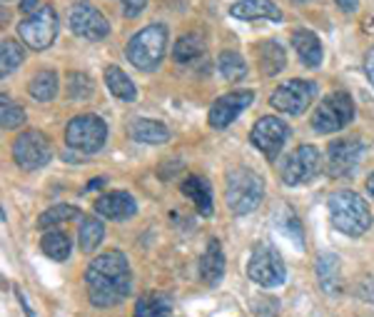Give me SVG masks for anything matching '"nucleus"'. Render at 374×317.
<instances>
[{"label":"nucleus","mask_w":374,"mask_h":317,"mask_svg":"<svg viewBox=\"0 0 374 317\" xmlns=\"http://www.w3.org/2000/svg\"><path fill=\"white\" fill-rule=\"evenodd\" d=\"M85 288L95 308H115L130 295L133 270L120 250L103 253L85 270Z\"/></svg>","instance_id":"nucleus-1"},{"label":"nucleus","mask_w":374,"mask_h":317,"mask_svg":"<svg viewBox=\"0 0 374 317\" xmlns=\"http://www.w3.org/2000/svg\"><path fill=\"white\" fill-rule=\"evenodd\" d=\"M327 208H330V220L332 228L340 230L342 235H350V238H360L367 230L372 228V213L370 205L365 198H360L352 190H340V193H332L327 200Z\"/></svg>","instance_id":"nucleus-2"},{"label":"nucleus","mask_w":374,"mask_h":317,"mask_svg":"<svg viewBox=\"0 0 374 317\" xmlns=\"http://www.w3.org/2000/svg\"><path fill=\"white\" fill-rule=\"evenodd\" d=\"M265 198V180L250 168H232L225 180V203L235 215H250Z\"/></svg>","instance_id":"nucleus-3"},{"label":"nucleus","mask_w":374,"mask_h":317,"mask_svg":"<svg viewBox=\"0 0 374 317\" xmlns=\"http://www.w3.org/2000/svg\"><path fill=\"white\" fill-rule=\"evenodd\" d=\"M165 48H168V28L163 23H153L148 28L138 30V33L130 38L125 55L128 60L143 73L155 70L165 58Z\"/></svg>","instance_id":"nucleus-4"},{"label":"nucleus","mask_w":374,"mask_h":317,"mask_svg":"<svg viewBox=\"0 0 374 317\" xmlns=\"http://www.w3.org/2000/svg\"><path fill=\"white\" fill-rule=\"evenodd\" d=\"M355 120V100L350 93H332L312 113V128L322 135L340 133Z\"/></svg>","instance_id":"nucleus-5"},{"label":"nucleus","mask_w":374,"mask_h":317,"mask_svg":"<svg viewBox=\"0 0 374 317\" xmlns=\"http://www.w3.org/2000/svg\"><path fill=\"white\" fill-rule=\"evenodd\" d=\"M247 275H250L252 283H257L260 288H280L287 278V268L282 255L277 253L272 245L260 243L255 245L250 255V263H247Z\"/></svg>","instance_id":"nucleus-6"},{"label":"nucleus","mask_w":374,"mask_h":317,"mask_svg":"<svg viewBox=\"0 0 374 317\" xmlns=\"http://www.w3.org/2000/svg\"><path fill=\"white\" fill-rule=\"evenodd\" d=\"M365 140L360 135L352 138H337L327 145V158H325V173L330 178H350L357 168H360L362 158H365Z\"/></svg>","instance_id":"nucleus-7"},{"label":"nucleus","mask_w":374,"mask_h":317,"mask_svg":"<svg viewBox=\"0 0 374 317\" xmlns=\"http://www.w3.org/2000/svg\"><path fill=\"white\" fill-rule=\"evenodd\" d=\"M108 140V125L103 118L93 113L78 115L65 128V143L68 148L80 150V153H98Z\"/></svg>","instance_id":"nucleus-8"},{"label":"nucleus","mask_w":374,"mask_h":317,"mask_svg":"<svg viewBox=\"0 0 374 317\" xmlns=\"http://www.w3.org/2000/svg\"><path fill=\"white\" fill-rule=\"evenodd\" d=\"M18 38L23 40L30 50L50 48V45L55 43V38H58V15H55L53 5H43L38 13L20 20Z\"/></svg>","instance_id":"nucleus-9"},{"label":"nucleus","mask_w":374,"mask_h":317,"mask_svg":"<svg viewBox=\"0 0 374 317\" xmlns=\"http://www.w3.org/2000/svg\"><path fill=\"white\" fill-rule=\"evenodd\" d=\"M53 158V145L40 130H25L13 143V160L20 170H40Z\"/></svg>","instance_id":"nucleus-10"},{"label":"nucleus","mask_w":374,"mask_h":317,"mask_svg":"<svg viewBox=\"0 0 374 317\" xmlns=\"http://www.w3.org/2000/svg\"><path fill=\"white\" fill-rule=\"evenodd\" d=\"M325 170L322 165V155L315 145H300L295 153L287 158L282 165V183L297 188V185H307Z\"/></svg>","instance_id":"nucleus-11"},{"label":"nucleus","mask_w":374,"mask_h":317,"mask_svg":"<svg viewBox=\"0 0 374 317\" xmlns=\"http://www.w3.org/2000/svg\"><path fill=\"white\" fill-rule=\"evenodd\" d=\"M317 95V83L312 80H290L282 83L280 88L272 93L270 105L280 113L287 115H302Z\"/></svg>","instance_id":"nucleus-12"},{"label":"nucleus","mask_w":374,"mask_h":317,"mask_svg":"<svg viewBox=\"0 0 374 317\" xmlns=\"http://www.w3.org/2000/svg\"><path fill=\"white\" fill-rule=\"evenodd\" d=\"M287 138H290V125L280 118H270V115L257 120L250 133L252 145H255L267 160H275L277 155L282 153Z\"/></svg>","instance_id":"nucleus-13"},{"label":"nucleus","mask_w":374,"mask_h":317,"mask_svg":"<svg viewBox=\"0 0 374 317\" xmlns=\"http://www.w3.org/2000/svg\"><path fill=\"white\" fill-rule=\"evenodd\" d=\"M70 30L83 40H103L110 35V23L95 5L78 0L70 8Z\"/></svg>","instance_id":"nucleus-14"},{"label":"nucleus","mask_w":374,"mask_h":317,"mask_svg":"<svg viewBox=\"0 0 374 317\" xmlns=\"http://www.w3.org/2000/svg\"><path fill=\"white\" fill-rule=\"evenodd\" d=\"M252 103H255V93H252V90H232V93L220 95V98L210 105L207 123H210V128H217V130L227 128V125L235 123Z\"/></svg>","instance_id":"nucleus-15"},{"label":"nucleus","mask_w":374,"mask_h":317,"mask_svg":"<svg viewBox=\"0 0 374 317\" xmlns=\"http://www.w3.org/2000/svg\"><path fill=\"white\" fill-rule=\"evenodd\" d=\"M317 283L327 298H342L345 295V280H342V265L335 253H320L317 258Z\"/></svg>","instance_id":"nucleus-16"},{"label":"nucleus","mask_w":374,"mask_h":317,"mask_svg":"<svg viewBox=\"0 0 374 317\" xmlns=\"http://www.w3.org/2000/svg\"><path fill=\"white\" fill-rule=\"evenodd\" d=\"M95 213L108 220H128L138 213V203L125 190H115V193H105L103 198L95 200Z\"/></svg>","instance_id":"nucleus-17"},{"label":"nucleus","mask_w":374,"mask_h":317,"mask_svg":"<svg viewBox=\"0 0 374 317\" xmlns=\"http://www.w3.org/2000/svg\"><path fill=\"white\" fill-rule=\"evenodd\" d=\"M225 275V253H222V245L217 238H212L205 248V255L200 258V278L205 285L215 288L217 283Z\"/></svg>","instance_id":"nucleus-18"},{"label":"nucleus","mask_w":374,"mask_h":317,"mask_svg":"<svg viewBox=\"0 0 374 317\" xmlns=\"http://www.w3.org/2000/svg\"><path fill=\"white\" fill-rule=\"evenodd\" d=\"M230 15L240 20H272V23L282 20V10L272 0H240L230 8Z\"/></svg>","instance_id":"nucleus-19"},{"label":"nucleus","mask_w":374,"mask_h":317,"mask_svg":"<svg viewBox=\"0 0 374 317\" xmlns=\"http://www.w3.org/2000/svg\"><path fill=\"white\" fill-rule=\"evenodd\" d=\"M292 48L297 50V55H300L302 65H307V68H320L322 63V43L320 38H317L312 30H305V28H297L295 33H292Z\"/></svg>","instance_id":"nucleus-20"},{"label":"nucleus","mask_w":374,"mask_h":317,"mask_svg":"<svg viewBox=\"0 0 374 317\" xmlns=\"http://www.w3.org/2000/svg\"><path fill=\"white\" fill-rule=\"evenodd\" d=\"M128 135L138 143H148V145H163L170 140V130L165 128L158 120H148V118H135L128 123Z\"/></svg>","instance_id":"nucleus-21"},{"label":"nucleus","mask_w":374,"mask_h":317,"mask_svg":"<svg viewBox=\"0 0 374 317\" xmlns=\"http://www.w3.org/2000/svg\"><path fill=\"white\" fill-rule=\"evenodd\" d=\"M183 193L195 203L197 213H200L202 218H210V215L215 213V205H212V188L205 178H200V175H190V178H185Z\"/></svg>","instance_id":"nucleus-22"},{"label":"nucleus","mask_w":374,"mask_h":317,"mask_svg":"<svg viewBox=\"0 0 374 317\" xmlns=\"http://www.w3.org/2000/svg\"><path fill=\"white\" fill-rule=\"evenodd\" d=\"M257 53V65H260V73L265 78H272L277 75L282 68H285V48H282L277 40H267V43H260L255 48Z\"/></svg>","instance_id":"nucleus-23"},{"label":"nucleus","mask_w":374,"mask_h":317,"mask_svg":"<svg viewBox=\"0 0 374 317\" xmlns=\"http://www.w3.org/2000/svg\"><path fill=\"white\" fill-rule=\"evenodd\" d=\"M105 85H108L110 93L118 100H123V103H135V100H138V88H135V83L128 78V73L120 70L118 65H108V68H105Z\"/></svg>","instance_id":"nucleus-24"},{"label":"nucleus","mask_w":374,"mask_h":317,"mask_svg":"<svg viewBox=\"0 0 374 317\" xmlns=\"http://www.w3.org/2000/svg\"><path fill=\"white\" fill-rule=\"evenodd\" d=\"M135 317H173V298L165 293H145L135 303Z\"/></svg>","instance_id":"nucleus-25"},{"label":"nucleus","mask_w":374,"mask_h":317,"mask_svg":"<svg viewBox=\"0 0 374 317\" xmlns=\"http://www.w3.org/2000/svg\"><path fill=\"white\" fill-rule=\"evenodd\" d=\"M40 250H43L50 260H55V263H63V260H68L70 253H73V240H70V235L63 233V230H48V233L40 238Z\"/></svg>","instance_id":"nucleus-26"},{"label":"nucleus","mask_w":374,"mask_h":317,"mask_svg":"<svg viewBox=\"0 0 374 317\" xmlns=\"http://www.w3.org/2000/svg\"><path fill=\"white\" fill-rule=\"evenodd\" d=\"M28 90L38 103H50V100L58 95V73H55V70H40V73L30 80Z\"/></svg>","instance_id":"nucleus-27"},{"label":"nucleus","mask_w":374,"mask_h":317,"mask_svg":"<svg viewBox=\"0 0 374 317\" xmlns=\"http://www.w3.org/2000/svg\"><path fill=\"white\" fill-rule=\"evenodd\" d=\"M103 238H105V228L98 218H85L83 223H80L78 243H80V250H83L85 255L95 253V250L100 248V243H103Z\"/></svg>","instance_id":"nucleus-28"},{"label":"nucleus","mask_w":374,"mask_h":317,"mask_svg":"<svg viewBox=\"0 0 374 317\" xmlns=\"http://www.w3.org/2000/svg\"><path fill=\"white\" fill-rule=\"evenodd\" d=\"M202 50H205V40H202L197 33H185V35H180L178 43H175L173 58L178 60V63H190V60L200 58Z\"/></svg>","instance_id":"nucleus-29"},{"label":"nucleus","mask_w":374,"mask_h":317,"mask_svg":"<svg viewBox=\"0 0 374 317\" xmlns=\"http://www.w3.org/2000/svg\"><path fill=\"white\" fill-rule=\"evenodd\" d=\"M217 68H220L222 78L230 80V83H237V80H242L247 75L245 58H242L240 53H235V50H225V53L220 55V60H217Z\"/></svg>","instance_id":"nucleus-30"},{"label":"nucleus","mask_w":374,"mask_h":317,"mask_svg":"<svg viewBox=\"0 0 374 317\" xmlns=\"http://www.w3.org/2000/svg\"><path fill=\"white\" fill-rule=\"evenodd\" d=\"M23 58H25L23 48L15 40L5 38L3 45H0V75L8 78L10 73H15L20 68V63H23Z\"/></svg>","instance_id":"nucleus-31"},{"label":"nucleus","mask_w":374,"mask_h":317,"mask_svg":"<svg viewBox=\"0 0 374 317\" xmlns=\"http://www.w3.org/2000/svg\"><path fill=\"white\" fill-rule=\"evenodd\" d=\"M75 218H80V210L75 208V205H53V208H48L38 218V228L53 230L55 225L68 223V220H75Z\"/></svg>","instance_id":"nucleus-32"},{"label":"nucleus","mask_w":374,"mask_h":317,"mask_svg":"<svg viewBox=\"0 0 374 317\" xmlns=\"http://www.w3.org/2000/svg\"><path fill=\"white\" fill-rule=\"evenodd\" d=\"M0 123H3V130H15L25 123V110L20 108L15 100H10V95H0Z\"/></svg>","instance_id":"nucleus-33"},{"label":"nucleus","mask_w":374,"mask_h":317,"mask_svg":"<svg viewBox=\"0 0 374 317\" xmlns=\"http://www.w3.org/2000/svg\"><path fill=\"white\" fill-rule=\"evenodd\" d=\"M93 80L85 73H70L68 83H65V93H68L70 100H88L93 95Z\"/></svg>","instance_id":"nucleus-34"},{"label":"nucleus","mask_w":374,"mask_h":317,"mask_svg":"<svg viewBox=\"0 0 374 317\" xmlns=\"http://www.w3.org/2000/svg\"><path fill=\"white\" fill-rule=\"evenodd\" d=\"M285 230L290 233V238H295L297 245L302 248V225H300V220L295 218L292 210H285Z\"/></svg>","instance_id":"nucleus-35"},{"label":"nucleus","mask_w":374,"mask_h":317,"mask_svg":"<svg viewBox=\"0 0 374 317\" xmlns=\"http://www.w3.org/2000/svg\"><path fill=\"white\" fill-rule=\"evenodd\" d=\"M357 298L365 303H374V278H365L357 288Z\"/></svg>","instance_id":"nucleus-36"},{"label":"nucleus","mask_w":374,"mask_h":317,"mask_svg":"<svg viewBox=\"0 0 374 317\" xmlns=\"http://www.w3.org/2000/svg\"><path fill=\"white\" fill-rule=\"evenodd\" d=\"M148 0H123V8H125V18H138L140 10L145 8Z\"/></svg>","instance_id":"nucleus-37"},{"label":"nucleus","mask_w":374,"mask_h":317,"mask_svg":"<svg viewBox=\"0 0 374 317\" xmlns=\"http://www.w3.org/2000/svg\"><path fill=\"white\" fill-rule=\"evenodd\" d=\"M365 73L367 78H370V83L374 85V48H370V53H367L365 58Z\"/></svg>","instance_id":"nucleus-38"},{"label":"nucleus","mask_w":374,"mask_h":317,"mask_svg":"<svg viewBox=\"0 0 374 317\" xmlns=\"http://www.w3.org/2000/svg\"><path fill=\"white\" fill-rule=\"evenodd\" d=\"M20 10H23L25 15H33L38 13V0H20Z\"/></svg>","instance_id":"nucleus-39"},{"label":"nucleus","mask_w":374,"mask_h":317,"mask_svg":"<svg viewBox=\"0 0 374 317\" xmlns=\"http://www.w3.org/2000/svg\"><path fill=\"white\" fill-rule=\"evenodd\" d=\"M337 5H340L345 13H355L357 10V5H360V0H335Z\"/></svg>","instance_id":"nucleus-40"},{"label":"nucleus","mask_w":374,"mask_h":317,"mask_svg":"<svg viewBox=\"0 0 374 317\" xmlns=\"http://www.w3.org/2000/svg\"><path fill=\"white\" fill-rule=\"evenodd\" d=\"M15 295H18V303H20V305H23L25 315H28V317H35V313H33V308H30V305H28V300H25V295H23V293H20V290H18V288H15Z\"/></svg>","instance_id":"nucleus-41"},{"label":"nucleus","mask_w":374,"mask_h":317,"mask_svg":"<svg viewBox=\"0 0 374 317\" xmlns=\"http://www.w3.org/2000/svg\"><path fill=\"white\" fill-rule=\"evenodd\" d=\"M367 193H370V198L374 200V173L370 175V180H367Z\"/></svg>","instance_id":"nucleus-42"},{"label":"nucleus","mask_w":374,"mask_h":317,"mask_svg":"<svg viewBox=\"0 0 374 317\" xmlns=\"http://www.w3.org/2000/svg\"><path fill=\"white\" fill-rule=\"evenodd\" d=\"M100 185H105V178H98V180H93V183H88V190H98Z\"/></svg>","instance_id":"nucleus-43"}]
</instances>
